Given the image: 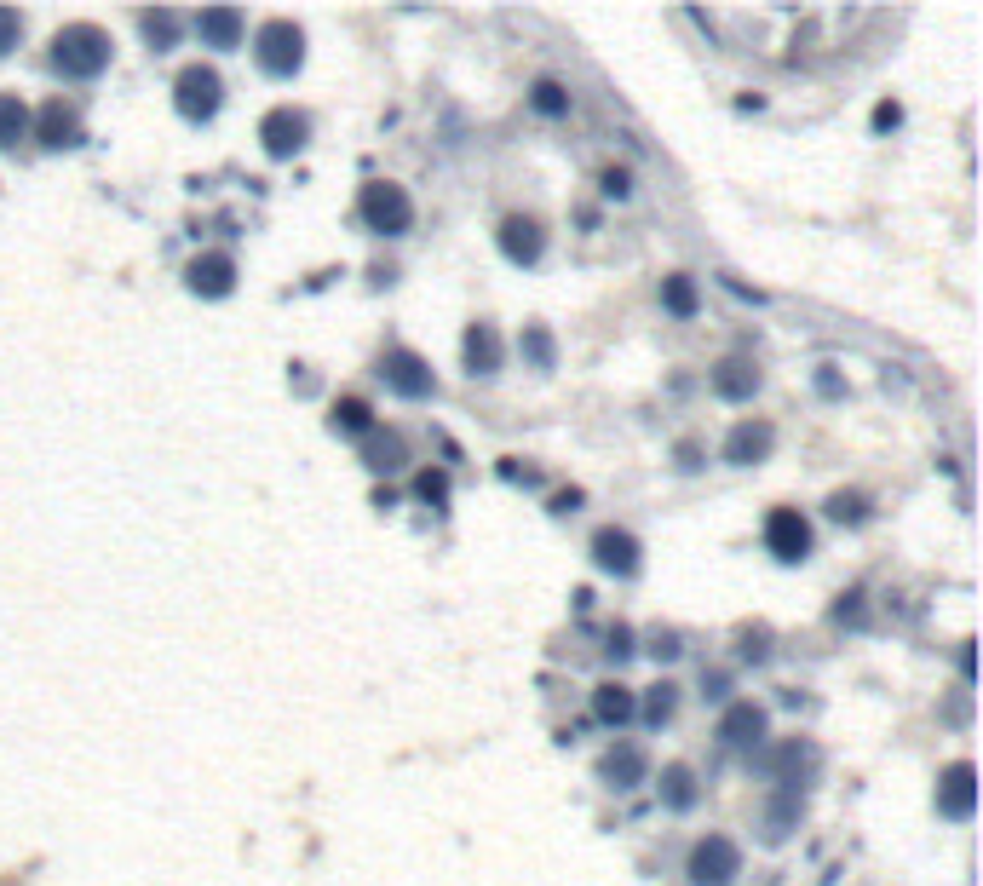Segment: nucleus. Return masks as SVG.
Segmentation results:
<instances>
[{
	"mask_svg": "<svg viewBox=\"0 0 983 886\" xmlns=\"http://www.w3.org/2000/svg\"><path fill=\"white\" fill-rule=\"evenodd\" d=\"M52 64L75 81H92V75L110 64V35L98 24H69L52 35Z\"/></svg>",
	"mask_w": 983,
	"mask_h": 886,
	"instance_id": "obj_1",
	"label": "nucleus"
},
{
	"mask_svg": "<svg viewBox=\"0 0 983 886\" xmlns=\"http://www.w3.org/2000/svg\"><path fill=\"white\" fill-rule=\"evenodd\" d=\"M253 58H259V70H271V75H294L305 64V29L288 24V18H271L253 35Z\"/></svg>",
	"mask_w": 983,
	"mask_h": 886,
	"instance_id": "obj_2",
	"label": "nucleus"
},
{
	"mask_svg": "<svg viewBox=\"0 0 983 886\" xmlns=\"http://www.w3.org/2000/svg\"><path fill=\"white\" fill-rule=\"evenodd\" d=\"M363 219H368V231H380V236H403L409 231V219H414V202H409V190L403 185H386V179H374V185H363Z\"/></svg>",
	"mask_w": 983,
	"mask_h": 886,
	"instance_id": "obj_3",
	"label": "nucleus"
},
{
	"mask_svg": "<svg viewBox=\"0 0 983 886\" xmlns=\"http://www.w3.org/2000/svg\"><path fill=\"white\" fill-rule=\"evenodd\" d=\"M173 98H179V116L207 121L219 110V98H225V81H219V70H207V64H190V70H179V81H173Z\"/></svg>",
	"mask_w": 983,
	"mask_h": 886,
	"instance_id": "obj_4",
	"label": "nucleus"
},
{
	"mask_svg": "<svg viewBox=\"0 0 983 886\" xmlns=\"http://www.w3.org/2000/svg\"><path fill=\"white\" fill-rule=\"evenodd\" d=\"M765 547H771L782 564H800L805 553H811V524H805L800 507H777V513L765 518Z\"/></svg>",
	"mask_w": 983,
	"mask_h": 886,
	"instance_id": "obj_5",
	"label": "nucleus"
},
{
	"mask_svg": "<svg viewBox=\"0 0 983 886\" xmlns=\"http://www.w3.org/2000/svg\"><path fill=\"white\" fill-rule=\"evenodd\" d=\"M736 863H742V858H736L731 840H725V835H708V840H696V846H690V881H696V886H725L736 875Z\"/></svg>",
	"mask_w": 983,
	"mask_h": 886,
	"instance_id": "obj_6",
	"label": "nucleus"
},
{
	"mask_svg": "<svg viewBox=\"0 0 983 886\" xmlns=\"http://www.w3.org/2000/svg\"><path fill=\"white\" fill-rule=\"evenodd\" d=\"M380 374H386L391 392H403V397H426V392H432V369H426L409 346H391L386 363H380Z\"/></svg>",
	"mask_w": 983,
	"mask_h": 886,
	"instance_id": "obj_7",
	"label": "nucleus"
},
{
	"mask_svg": "<svg viewBox=\"0 0 983 886\" xmlns=\"http://www.w3.org/2000/svg\"><path fill=\"white\" fill-rule=\"evenodd\" d=\"M541 248H547V236H541V225H535V219H524V213L501 219V254L512 259V265H535V259H541Z\"/></svg>",
	"mask_w": 983,
	"mask_h": 886,
	"instance_id": "obj_8",
	"label": "nucleus"
},
{
	"mask_svg": "<svg viewBox=\"0 0 983 886\" xmlns=\"http://www.w3.org/2000/svg\"><path fill=\"white\" fill-rule=\"evenodd\" d=\"M771 443H777L771 420H742L731 438H725V461H736V467H754V461H765V455H771Z\"/></svg>",
	"mask_w": 983,
	"mask_h": 886,
	"instance_id": "obj_9",
	"label": "nucleus"
},
{
	"mask_svg": "<svg viewBox=\"0 0 983 886\" xmlns=\"http://www.w3.org/2000/svg\"><path fill=\"white\" fill-rule=\"evenodd\" d=\"M29 127H35V139L52 144V150H64V144H81V116L69 110L64 98H52V104H46V110L29 121Z\"/></svg>",
	"mask_w": 983,
	"mask_h": 886,
	"instance_id": "obj_10",
	"label": "nucleus"
},
{
	"mask_svg": "<svg viewBox=\"0 0 983 886\" xmlns=\"http://www.w3.org/2000/svg\"><path fill=\"white\" fill-rule=\"evenodd\" d=\"M305 133H311V121L299 116V110H271L265 127H259V139H265L271 156H294L299 144H305Z\"/></svg>",
	"mask_w": 983,
	"mask_h": 886,
	"instance_id": "obj_11",
	"label": "nucleus"
},
{
	"mask_svg": "<svg viewBox=\"0 0 983 886\" xmlns=\"http://www.w3.org/2000/svg\"><path fill=\"white\" fill-rule=\"evenodd\" d=\"M593 553H598V564H604L610 576H633V570H639V541L627 536V530H598Z\"/></svg>",
	"mask_w": 983,
	"mask_h": 886,
	"instance_id": "obj_12",
	"label": "nucleus"
},
{
	"mask_svg": "<svg viewBox=\"0 0 983 886\" xmlns=\"http://www.w3.org/2000/svg\"><path fill=\"white\" fill-rule=\"evenodd\" d=\"M242 29H248V18H242L236 6H207L202 18H196V35H202L207 47H236Z\"/></svg>",
	"mask_w": 983,
	"mask_h": 886,
	"instance_id": "obj_13",
	"label": "nucleus"
},
{
	"mask_svg": "<svg viewBox=\"0 0 983 886\" xmlns=\"http://www.w3.org/2000/svg\"><path fill=\"white\" fill-rule=\"evenodd\" d=\"M972 800H978V789H972V766L955 760V766L943 771V783H938V806L949 817H972Z\"/></svg>",
	"mask_w": 983,
	"mask_h": 886,
	"instance_id": "obj_14",
	"label": "nucleus"
},
{
	"mask_svg": "<svg viewBox=\"0 0 983 886\" xmlns=\"http://www.w3.org/2000/svg\"><path fill=\"white\" fill-rule=\"evenodd\" d=\"M719 737L731 748H754L765 737V708L759 702H736L731 714H725V725H719Z\"/></svg>",
	"mask_w": 983,
	"mask_h": 886,
	"instance_id": "obj_15",
	"label": "nucleus"
},
{
	"mask_svg": "<svg viewBox=\"0 0 983 886\" xmlns=\"http://www.w3.org/2000/svg\"><path fill=\"white\" fill-rule=\"evenodd\" d=\"M230 282H236V265H230V254H202L196 265H190V288L196 294H230Z\"/></svg>",
	"mask_w": 983,
	"mask_h": 886,
	"instance_id": "obj_16",
	"label": "nucleus"
},
{
	"mask_svg": "<svg viewBox=\"0 0 983 886\" xmlns=\"http://www.w3.org/2000/svg\"><path fill=\"white\" fill-rule=\"evenodd\" d=\"M466 369H472V374H495V369H501V334H495L489 323L466 328Z\"/></svg>",
	"mask_w": 983,
	"mask_h": 886,
	"instance_id": "obj_17",
	"label": "nucleus"
},
{
	"mask_svg": "<svg viewBox=\"0 0 983 886\" xmlns=\"http://www.w3.org/2000/svg\"><path fill=\"white\" fill-rule=\"evenodd\" d=\"M713 392H719V397H754V392H759L754 363H742V357L719 363V369H713Z\"/></svg>",
	"mask_w": 983,
	"mask_h": 886,
	"instance_id": "obj_18",
	"label": "nucleus"
},
{
	"mask_svg": "<svg viewBox=\"0 0 983 886\" xmlns=\"http://www.w3.org/2000/svg\"><path fill=\"white\" fill-rule=\"evenodd\" d=\"M604 777H610L616 789H633V783L644 777V748H633V743L610 748V754H604Z\"/></svg>",
	"mask_w": 983,
	"mask_h": 886,
	"instance_id": "obj_19",
	"label": "nucleus"
},
{
	"mask_svg": "<svg viewBox=\"0 0 983 886\" xmlns=\"http://www.w3.org/2000/svg\"><path fill=\"white\" fill-rule=\"evenodd\" d=\"M18 139H29V104L18 93H0V150H12Z\"/></svg>",
	"mask_w": 983,
	"mask_h": 886,
	"instance_id": "obj_20",
	"label": "nucleus"
},
{
	"mask_svg": "<svg viewBox=\"0 0 983 886\" xmlns=\"http://www.w3.org/2000/svg\"><path fill=\"white\" fill-rule=\"evenodd\" d=\"M593 708H598V720H610V725L633 720V691H627V685H598Z\"/></svg>",
	"mask_w": 983,
	"mask_h": 886,
	"instance_id": "obj_21",
	"label": "nucleus"
},
{
	"mask_svg": "<svg viewBox=\"0 0 983 886\" xmlns=\"http://www.w3.org/2000/svg\"><path fill=\"white\" fill-rule=\"evenodd\" d=\"M662 800H667V806H679V812L696 800V777H690V766H667L662 771Z\"/></svg>",
	"mask_w": 983,
	"mask_h": 886,
	"instance_id": "obj_22",
	"label": "nucleus"
},
{
	"mask_svg": "<svg viewBox=\"0 0 983 886\" xmlns=\"http://www.w3.org/2000/svg\"><path fill=\"white\" fill-rule=\"evenodd\" d=\"M334 426H345V432H374V415H368L363 397H340V403H334Z\"/></svg>",
	"mask_w": 983,
	"mask_h": 886,
	"instance_id": "obj_23",
	"label": "nucleus"
},
{
	"mask_svg": "<svg viewBox=\"0 0 983 886\" xmlns=\"http://www.w3.org/2000/svg\"><path fill=\"white\" fill-rule=\"evenodd\" d=\"M529 104H535L541 116H564V110H570V93H564L558 81H535V93H529Z\"/></svg>",
	"mask_w": 983,
	"mask_h": 886,
	"instance_id": "obj_24",
	"label": "nucleus"
},
{
	"mask_svg": "<svg viewBox=\"0 0 983 886\" xmlns=\"http://www.w3.org/2000/svg\"><path fill=\"white\" fill-rule=\"evenodd\" d=\"M662 305H667V311H679V317H690V311H696V288H690V277H667L662 282Z\"/></svg>",
	"mask_w": 983,
	"mask_h": 886,
	"instance_id": "obj_25",
	"label": "nucleus"
},
{
	"mask_svg": "<svg viewBox=\"0 0 983 886\" xmlns=\"http://www.w3.org/2000/svg\"><path fill=\"white\" fill-rule=\"evenodd\" d=\"M673 702H679V685H667V679H662V685H650V702H644V714L662 725L667 714H673Z\"/></svg>",
	"mask_w": 983,
	"mask_h": 886,
	"instance_id": "obj_26",
	"label": "nucleus"
},
{
	"mask_svg": "<svg viewBox=\"0 0 983 886\" xmlns=\"http://www.w3.org/2000/svg\"><path fill=\"white\" fill-rule=\"evenodd\" d=\"M138 24H144V35H150V41H161V47L179 35V18H173V12H144Z\"/></svg>",
	"mask_w": 983,
	"mask_h": 886,
	"instance_id": "obj_27",
	"label": "nucleus"
},
{
	"mask_svg": "<svg viewBox=\"0 0 983 886\" xmlns=\"http://www.w3.org/2000/svg\"><path fill=\"white\" fill-rule=\"evenodd\" d=\"M368 467H403V443H397V438H391V432H386V438H374V449H368Z\"/></svg>",
	"mask_w": 983,
	"mask_h": 886,
	"instance_id": "obj_28",
	"label": "nucleus"
},
{
	"mask_svg": "<svg viewBox=\"0 0 983 886\" xmlns=\"http://www.w3.org/2000/svg\"><path fill=\"white\" fill-rule=\"evenodd\" d=\"M414 495L432 501V507H443V501H449V478H443V472H420V478H414Z\"/></svg>",
	"mask_w": 983,
	"mask_h": 886,
	"instance_id": "obj_29",
	"label": "nucleus"
},
{
	"mask_svg": "<svg viewBox=\"0 0 983 886\" xmlns=\"http://www.w3.org/2000/svg\"><path fill=\"white\" fill-rule=\"evenodd\" d=\"M524 351L535 357V369H552V340H547V328H524Z\"/></svg>",
	"mask_w": 983,
	"mask_h": 886,
	"instance_id": "obj_30",
	"label": "nucleus"
},
{
	"mask_svg": "<svg viewBox=\"0 0 983 886\" xmlns=\"http://www.w3.org/2000/svg\"><path fill=\"white\" fill-rule=\"evenodd\" d=\"M18 35H23V18L12 12V6H0V52L18 47Z\"/></svg>",
	"mask_w": 983,
	"mask_h": 886,
	"instance_id": "obj_31",
	"label": "nucleus"
},
{
	"mask_svg": "<svg viewBox=\"0 0 983 886\" xmlns=\"http://www.w3.org/2000/svg\"><path fill=\"white\" fill-rule=\"evenodd\" d=\"M828 513L840 518V524H846V518L857 524V518H863V495H834V501H828Z\"/></svg>",
	"mask_w": 983,
	"mask_h": 886,
	"instance_id": "obj_32",
	"label": "nucleus"
},
{
	"mask_svg": "<svg viewBox=\"0 0 983 886\" xmlns=\"http://www.w3.org/2000/svg\"><path fill=\"white\" fill-rule=\"evenodd\" d=\"M897 121H903V110H897V104H880V110H874V127H897Z\"/></svg>",
	"mask_w": 983,
	"mask_h": 886,
	"instance_id": "obj_33",
	"label": "nucleus"
},
{
	"mask_svg": "<svg viewBox=\"0 0 983 886\" xmlns=\"http://www.w3.org/2000/svg\"><path fill=\"white\" fill-rule=\"evenodd\" d=\"M610 651H616V656H627V651H633V633H627V628H616V633H610Z\"/></svg>",
	"mask_w": 983,
	"mask_h": 886,
	"instance_id": "obj_34",
	"label": "nucleus"
}]
</instances>
